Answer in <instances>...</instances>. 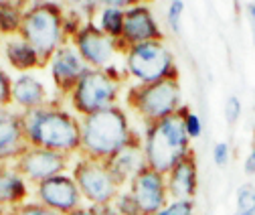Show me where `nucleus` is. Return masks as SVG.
<instances>
[{"label": "nucleus", "mask_w": 255, "mask_h": 215, "mask_svg": "<svg viewBox=\"0 0 255 215\" xmlns=\"http://www.w3.org/2000/svg\"><path fill=\"white\" fill-rule=\"evenodd\" d=\"M22 126L28 146L55 150L67 157H79L81 152V118L61 108L59 104H49L39 110L20 112Z\"/></svg>", "instance_id": "1"}, {"label": "nucleus", "mask_w": 255, "mask_h": 215, "mask_svg": "<svg viewBox=\"0 0 255 215\" xmlns=\"http://www.w3.org/2000/svg\"><path fill=\"white\" fill-rule=\"evenodd\" d=\"M138 132L130 124V116L122 106H114L81 118V157L108 163L126 148Z\"/></svg>", "instance_id": "2"}, {"label": "nucleus", "mask_w": 255, "mask_h": 215, "mask_svg": "<svg viewBox=\"0 0 255 215\" xmlns=\"http://www.w3.org/2000/svg\"><path fill=\"white\" fill-rule=\"evenodd\" d=\"M142 146L148 167L162 175H168L182 159L193 155L190 138L182 124V110L164 120L146 124Z\"/></svg>", "instance_id": "3"}, {"label": "nucleus", "mask_w": 255, "mask_h": 215, "mask_svg": "<svg viewBox=\"0 0 255 215\" xmlns=\"http://www.w3.org/2000/svg\"><path fill=\"white\" fill-rule=\"evenodd\" d=\"M65 8L57 2H30L24 8L18 35L33 47L43 63L69 43L65 37Z\"/></svg>", "instance_id": "4"}, {"label": "nucleus", "mask_w": 255, "mask_h": 215, "mask_svg": "<svg viewBox=\"0 0 255 215\" xmlns=\"http://www.w3.org/2000/svg\"><path fill=\"white\" fill-rule=\"evenodd\" d=\"M124 71L130 79H134V85L178 79L174 53L164 39L128 47L124 53Z\"/></svg>", "instance_id": "5"}, {"label": "nucleus", "mask_w": 255, "mask_h": 215, "mask_svg": "<svg viewBox=\"0 0 255 215\" xmlns=\"http://www.w3.org/2000/svg\"><path fill=\"white\" fill-rule=\"evenodd\" d=\"M126 102L130 110H134L146 124L174 116L184 108L178 79H164L148 85H132L128 89Z\"/></svg>", "instance_id": "6"}, {"label": "nucleus", "mask_w": 255, "mask_h": 215, "mask_svg": "<svg viewBox=\"0 0 255 215\" xmlns=\"http://www.w3.org/2000/svg\"><path fill=\"white\" fill-rule=\"evenodd\" d=\"M120 94L122 81L114 79L106 69H89L67 98L73 112L79 118H85L118 106Z\"/></svg>", "instance_id": "7"}, {"label": "nucleus", "mask_w": 255, "mask_h": 215, "mask_svg": "<svg viewBox=\"0 0 255 215\" xmlns=\"http://www.w3.org/2000/svg\"><path fill=\"white\" fill-rule=\"evenodd\" d=\"M71 175L81 191L85 205L89 207L108 205L122 191L120 183L112 175L108 163L102 161H93L79 155L77 161L71 165Z\"/></svg>", "instance_id": "8"}, {"label": "nucleus", "mask_w": 255, "mask_h": 215, "mask_svg": "<svg viewBox=\"0 0 255 215\" xmlns=\"http://www.w3.org/2000/svg\"><path fill=\"white\" fill-rule=\"evenodd\" d=\"M71 43L91 69H108L110 65H116V57L124 53L120 41L106 35L93 20L81 26V30L73 37Z\"/></svg>", "instance_id": "9"}, {"label": "nucleus", "mask_w": 255, "mask_h": 215, "mask_svg": "<svg viewBox=\"0 0 255 215\" xmlns=\"http://www.w3.org/2000/svg\"><path fill=\"white\" fill-rule=\"evenodd\" d=\"M35 201L61 215H69L85 205L71 173L51 177L35 185Z\"/></svg>", "instance_id": "10"}, {"label": "nucleus", "mask_w": 255, "mask_h": 215, "mask_svg": "<svg viewBox=\"0 0 255 215\" xmlns=\"http://www.w3.org/2000/svg\"><path fill=\"white\" fill-rule=\"evenodd\" d=\"M14 167L26 179V183L39 185V183L51 177L67 173L71 169V157L61 155V152H55V150H47V148L28 146L24 150V155L14 163Z\"/></svg>", "instance_id": "11"}, {"label": "nucleus", "mask_w": 255, "mask_h": 215, "mask_svg": "<svg viewBox=\"0 0 255 215\" xmlns=\"http://www.w3.org/2000/svg\"><path fill=\"white\" fill-rule=\"evenodd\" d=\"M164 33L158 24L152 8L148 4L132 2L124 12V33L120 39V45L126 53L128 47H134L148 41H162Z\"/></svg>", "instance_id": "12"}, {"label": "nucleus", "mask_w": 255, "mask_h": 215, "mask_svg": "<svg viewBox=\"0 0 255 215\" xmlns=\"http://www.w3.org/2000/svg\"><path fill=\"white\" fill-rule=\"evenodd\" d=\"M47 67H49L53 85L63 96H69L73 91V87L79 83V79L91 69L83 61V57L79 55V51L75 49V45L71 41L65 43L49 59Z\"/></svg>", "instance_id": "13"}, {"label": "nucleus", "mask_w": 255, "mask_h": 215, "mask_svg": "<svg viewBox=\"0 0 255 215\" xmlns=\"http://www.w3.org/2000/svg\"><path fill=\"white\" fill-rule=\"evenodd\" d=\"M130 193L134 195L136 203L140 205L144 215H152L168 205V187H166V175L156 173L150 167H146L130 185Z\"/></svg>", "instance_id": "14"}, {"label": "nucleus", "mask_w": 255, "mask_h": 215, "mask_svg": "<svg viewBox=\"0 0 255 215\" xmlns=\"http://www.w3.org/2000/svg\"><path fill=\"white\" fill-rule=\"evenodd\" d=\"M26 148L22 114L12 108H0V165L16 163Z\"/></svg>", "instance_id": "15"}, {"label": "nucleus", "mask_w": 255, "mask_h": 215, "mask_svg": "<svg viewBox=\"0 0 255 215\" xmlns=\"http://www.w3.org/2000/svg\"><path fill=\"white\" fill-rule=\"evenodd\" d=\"M108 167H110L112 175L116 177V181L120 183L122 189L130 185V183L148 167L146 155H144V146H142V138L136 136L126 148H122L114 159L108 161Z\"/></svg>", "instance_id": "16"}, {"label": "nucleus", "mask_w": 255, "mask_h": 215, "mask_svg": "<svg viewBox=\"0 0 255 215\" xmlns=\"http://www.w3.org/2000/svg\"><path fill=\"white\" fill-rule=\"evenodd\" d=\"M166 187L170 201H195L199 191V167L195 155L182 159L166 175Z\"/></svg>", "instance_id": "17"}, {"label": "nucleus", "mask_w": 255, "mask_h": 215, "mask_svg": "<svg viewBox=\"0 0 255 215\" xmlns=\"http://www.w3.org/2000/svg\"><path fill=\"white\" fill-rule=\"evenodd\" d=\"M12 104L20 112H30L49 106V91L45 83L30 75V73H20L16 79H12Z\"/></svg>", "instance_id": "18"}, {"label": "nucleus", "mask_w": 255, "mask_h": 215, "mask_svg": "<svg viewBox=\"0 0 255 215\" xmlns=\"http://www.w3.org/2000/svg\"><path fill=\"white\" fill-rule=\"evenodd\" d=\"M28 201V183L14 165H0V207L14 209Z\"/></svg>", "instance_id": "19"}, {"label": "nucleus", "mask_w": 255, "mask_h": 215, "mask_svg": "<svg viewBox=\"0 0 255 215\" xmlns=\"http://www.w3.org/2000/svg\"><path fill=\"white\" fill-rule=\"evenodd\" d=\"M2 53H4V57L8 61V65L12 69L20 71V73H30L33 69L45 67L39 53L30 47L20 35L4 37L2 39Z\"/></svg>", "instance_id": "20"}, {"label": "nucleus", "mask_w": 255, "mask_h": 215, "mask_svg": "<svg viewBox=\"0 0 255 215\" xmlns=\"http://www.w3.org/2000/svg\"><path fill=\"white\" fill-rule=\"evenodd\" d=\"M24 8V2H4V0H0V37L2 39L18 35Z\"/></svg>", "instance_id": "21"}, {"label": "nucleus", "mask_w": 255, "mask_h": 215, "mask_svg": "<svg viewBox=\"0 0 255 215\" xmlns=\"http://www.w3.org/2000/svg\"><path fill=\"white\" fill-rule=\"evenodd\" d=\"M124 12L126 10L114 8V6H108V4L102 2L100 12L95 14V16H98L95 24H98L106 35H110L112 39L120 41L122 39V33H124Z\"/></svg>", "instance_id": "22"}, {"label": "nucleus", "mask_w": 255, "mask_h": 215, "mask_svg": "<svg viewBox=\"0 0 255 215\" xmlns=\"http://www.w3.org/2000/svg\"><path fill=\"white\" fill-rule=\"evenodd\" d=\"M112 205L116 207L118 215H144L142 209H140V205L136 203L134 195L130 193V189H128V187H124V189L116 195V199L112 201Z\"/></svg>", "instance_id": "23"}, {"label": "nucleus", "mask_w": 255, "mask_h": 215, "mask_svg": "<svg viewBox=\"0 0 255 215\" xmlns=\"http://www.w3.org/2000/svg\"><path fill=\"white\" fill-rule=\"evenodd\" d=\"M235 195H237L235 197L237 211L255 213V185H253V183H243V185H239Z\"/></svg>", "instance_id": "24"}, {"label": "nucleus", "mask_w": 255, "mask_h": 215, "mask_svg": "<svg viewBox=\"0 0 255 215\" xmlns=\"http://www.w3.org/2000/svg\"><path fill=\"white\" fill-rule=\"evenodd\" d=\"M182 124H184V130H186L190 140L201 138V134H203V120H201L199 114H195L188 106L182 108Z\"/></svg>", "instance_id": "25"}, {"label": "nucleus", "mask_w": 255, "mask_h": 215, "mask_svg": "<svg viewBox=\"0 0 255 215\" xmlns=\"http://www.w3.org/2000/svg\"><path fill=\"white\" fill-rule=\"evenodd\" d=\"M182 14H184V2L182 0H172L166 8V24L174 35H180L182 30Z\"/></svg>", "instance_id": "26"}, {"label": "nucleus", "mask_w": 255, "mask_h": 215, "mask_svg": "<svg viewBox=\"0 0 255 215\" xmlns=\"http://www.w3.org/2000/svg\"><path fill=\"white\" fill-rule=\"evenodd\" d=\"M223 114H225V122L229 126H235L237 122L241 120V114H243V104L241 100L233 94L225 100V106H223Z\"/></svg>", "instance_id": "27"}, {"label": "nucleus", "mask_w": 255, "mask_h": 215, "mask_svg": "<svg viewBox=\"0 0 255 215\" xmlns=\"http://www.w3.org/2000/svg\"><path fill=\"white\" fill-rule=\"evenodd\" d=\"M152 215H195V201H168L166 207Z\"/></svg>", "instance_id": "28"}, {"label": "nucleus", "mask_w": 255, "mask_h": 215, "mask_svg": "<svg viewBox=\"0 0 255 215\" xmlns=\"http://www.w3.org/2000/svg\"><path fill=\"white\" fill-rule=\"evenodd\" d=\"M12 106V79L6 69L0 67V108Z\"/></svg>", "instance_id": "29"}, {"label": "nucleus", "mask_w": 255, "mask_h": 215, "mask_svg": "<svg viewBox=\"0 0 255 215\" xmlns=\"http://www.w3.org/2000/svg\"><path fill=\"white\" fill-rule=\"evenodd\" d=\"M12 215H61V213H55V211L47 209L45 205H41L37 201H26V203L14 207Z\"/></svg>", "instance_id": "30"}, {"label": "nucleus", "mask_w": 255, "mask_h": 215, "mask_svg": "<svg viewBox=\"0 0 255 215\" xmlns=\"http://www.w3.org/2000/svg\"><path fill=\"white\" fill-rule=\"evenodd\" d=\"M231 161V146L227 142H217L213 146V163L219 169H225Z\"/></svg>", "instance_id": "31"}, {"label": "nucleus", "mask_w": 255, "mask_h": 215, "mask_svg": "<svg viewBox=\"0 0 255 215\" xmlns=\"http://www.w3.org/2000/svg\"><path fill=\"white\" fill-rule=\"evenodd\" d=\"M243 171L245 175H255V130H253V136H251V148H249V155L245 159V165H243Z\"/></svg>", "instance_id": "32"}, {"label": "nucleus", "mask_w": 255, "mask_h": 215, "mask_svg": "<svg viewBox=\"0 0 255 215\" xmlns=\"http://www.w3.org/2000/svg\"><path fill=\"white\" fill-rule=\"evenodd\" d=\"M245 14H247L249 30H251V41H253V45H255V2L245 4Z\"/></svg>", "instance_id": "33"}, {"label": "nucleus", "mask_w": 255, "mask_h": 215, "mask_svg": "<svg viewBox=\"0 0 255 215\" xmlns=\"http://www.w3.org/2000/svg\"><path fill=\"white\" fill-rule=\"evenodd\" d=\"M95 209V215H118V211H116V207L112 205V203H108V205H100V207H93Z\"/></svg>", "instance_id": "34"}, {"label": "nucleus", "mask_w": 255, "mask_h": 215, "mask_svg": "<svg viewBox=\"0 0 255 215\" xmlns=\"http://www.w3.org/2000/svg\"><path fill=\"white\" fill-rule=\"evenodd\" d=\"M69 215H95V209L89 207V205H83V207H79L77 211H73V213H69Z\"/></svg>", "instance_id": "35"}, {"label": "nucleus", "mask_w": 255, "mask_h": 215, "mask_svg": "<svg viewBox=\"0 0 255 215\" xmlns=\"http://www.w3.org/2000/svg\"><path fill=\"white\" fill-rule=\"evenodd\" d=\"M0 215H12V211H10V209H2V207H0Z\"/></svg>", "instance_id": "36"}, {"label": "nucleus", "mask_w": 255, "mask_h": 215, "mask_svg": "<svg viewBox=\"0 0 255 215\" xmlns=\"http://www.w3.org/2000/svg\"><path fill=\"white\" fill-rule=\"evenodd\" d=\"M231 215H251V213H243V211H235V213H231Z\"/></svg>", "instance_id": "37"}, {"label": "nucleus", "mask_w": 255, "mask_h": 215, "mask_svg": "<svg viewBox=\"0 0 255 215\" xmlns=\"http://www.w3.org/2000/svg\"><path fill=\"white\" fill-rule=\"evenodd\" d=\"M0 49H2V37H0Z\"/></svg>", "instance_id": "38"}, {"label": "nucleus", "mask_w": 255, "mask_h": 215, "mask_svg": "<svg viewBox=\"0 0 255 215\" xmlns=\"http://www.w3.org/2000/svg\"><path fill=\"white\" fill-rule=\"evenodd\" d=\"M251 215H255V213H251Z\"/></svg>", "instance_id": "39"}]
</instances>
